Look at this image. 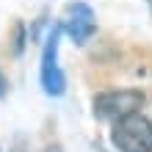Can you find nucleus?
Masks as SVG:
<instances>
[{
	"mask_svg": "<svg viewBox=\"0 0 152 152\" xmlns=\"http://www.w3.org/2000/svg\"><path fill=\"white\" fill-rule=\"evenodd\" d=\"M111 141L119 152H152V122L144 113H130L113 122Z\"/></svg>",
	"mask_w": 152,
	"mask_h": 152,
	"instance_id": "f257e3e1",
	"label": "nucleus"
},
{
	"mask_svg": "<svg viewBox=\"0 0 152 152\" xmlns=\"http://www.w3.org/2000/svg\"><path fill=\"white\" fill-rule=\"evenodd\" d=\"M144 105V94L136 88H122V91H105L94 97V116L105 122H119L130 113H138Z\"/></svg>",
	"mask_w": 152,
	"mask_h": 152,
	"instance_id": "f03ea898",
	"label": "nucleus"
},
{
	"mask_svg": "<svg viewBox=\"0 0 152 152\" xmlns=\"http://www.w3.org/2000/svg\"><path fill=\"white\" fill-rule=\"evenodd\" d=\"M58 39H61V28H53L47 42H44V53H42V86L50 97H61L64 94V72L58 69L56 58H58Z\"/></svg>",
	"mask_w": 152,
	"mask_h": 152,
	"instance_id": "7ed1b4c3",
	"label": "nucleus"
},
{
	"mask_svg": "<svg viewBox=\"0 0 152 152\" xmlns=\"http://www.w3.org/2000/svg\"><path fill=\"white\" fill-rule=\"evenodd\" d=\"M61 31H66L69 36H72L75 44H86L88 39L94 36V31H97L94 11H91L86 3H72V6H66L64 20H61Z\"/></svg>",
	"mask_w": 152,
	"mask_h": 152,
	"instance_id": "20e7f679",
	"label": "nucleus"
},
{
	"mask_svg": "<svg viewBox=\"0 0 152 152\" xmlns=\"http://www.w3.org/2000/svg\"><path fill=\"white\" fill-rule=\"evenodd\" d=\"M0 94H3V75H0Z\"/></svg>",
	"mask_w": 152,
	"mask_h": 152,
	"instance_id": "39448f33",
	"label": "nucleus"
}]
</instances>
